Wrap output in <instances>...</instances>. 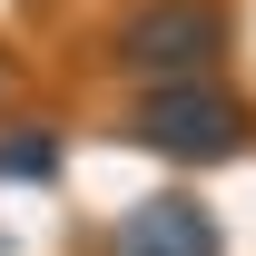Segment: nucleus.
Instances as JSON below:
<instances>
[{"instance_id": "nucleus-1", "label": "nucleus", "mask_w": 256, "mask_h": 256, "mask_svg": "<svg viewBox=\"0 0 256 256\" xmlns=\"http://www.w3.org/2000/svg\"><path fill=\"white\" fill-rule=\"evenodd\" d=\"M236 50V20L217 0H138L108 40V60L138 79V89H168V79H217V60Z\"/></svg>"}, {"instance_id": "nucleus-2", "label": "nucleus", "mask_w": 256, "mask_h": 256, "mask_svg": "<svg viewBox=\"0 0 256 256\" xmlns=\"http://www.w3.org/2000/svg\"><path fill=\"white\" fill-rule=\"evenodd\" d=\"M128 138L158 148V158H178V168H226V158L256 148V118H246V98L226 79H168V89L138 98Z\"/></svg>"}, {"instance_id": "nucleus-3", "label": "nucleus", "mask_w": 256, "mask_h": 256, "mask_svg": "<svg viewBox=\"0 0 256 256\" xmlns=\"http://www.w3.org/2000/svg\"><path fill=\"white\" fill-rule=\"evenodd\" d=\"M108 256H226V236H217V217H207V197L158 188V197H138V207H118Z\"/></svg>"}, {"instance_id": "nucleus-4", "label": "nucleus", "mask_w": 256, "mask_h": 256, "mask_svg": "<svg viewBox=\"0 0 256 256\" xmlns=\"http://www.w3.org/2000/svg\"><path fill=\"white\" fill-rule=\"evenodd\" d=\"M50 168H60V138L50 128H10L0 138V178H50Z\"/></svg>"}]
</instances>
